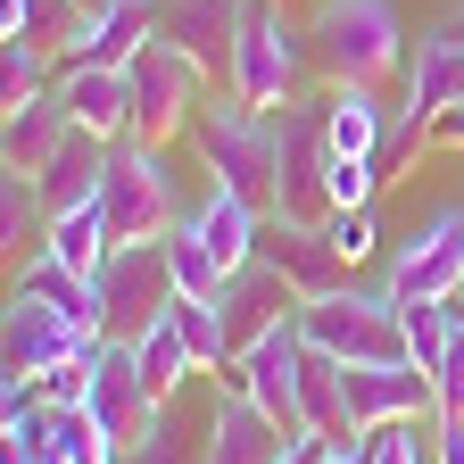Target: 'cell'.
<instances>
[{"label":"cell","mask_w":464,"mask_h":464,"mask_svg":"<svg viewBox=\"0 0 464 464\" xmlns=\"http://www.w3.org/2000/svg\"><path fill=\"white\" fill-rule=\"evenodd\" d=\"M67 100V116L100 141H133V67H58L50 83Z\"/></svg>","instance_id":"ac0fdd59"},{"label":"cell","mask_w":464,"mask_h":464,"mask_svg":"<svg viewBox=\"0 0 464 464\" xmlns=\"http://www.w3.org/2000/svg\"><path fill=\"white\" fill-rule=\"evenodd\" d=\"M183 290H174L166 241H116V257L100 266V332L108 340H141Z\"/></svg>","instance_id":"52a82bcc"},{"label":"cell","mask_w":464,"mask_h":464,"mask_svg":"<svg viewBox=\"0 0 464 464\" xmlns=\"http://www.w3.org/2000/svg\"><path fill=\"white\" fill-rule=\"evenodd\" d=\"M158 34L183 50L208 83H232V34H241V0H158Z\"/></svg>","instance_id":"5bb4252c"},{"label":"cell","mask_w":464,"mask_h":464,"mask_svg":"<svg viewBox=\"0 0 464 464\" xmlns=\"http://www.w3.org/2000/svg\"><path fill=\"white\" fill-rule=\"evenodd\" d=\"M299 406H307L315 440H357V423H348V365L324 357V348H307V365H299Z\"/></svg>","instance_id":"cb8c5ba5"},{"label":"cell","mask_w":464,"mask_h":464,"mask_svg":"<svg viewBox=\"0 0 464 464\" xmlns=\"http://www.w3.org/2000/svg\"><path fill=\"white\" fill-rule=\"evenodd\" d=\"M208 423H216V406H208V415H191L183 398H166L158 423H150V440L125 448V464H208Z\"/></svg>","instance_id":"484cf974"},{"label":"cell","mask_w":464,"mask_h":464,"mask_svg":"<svg viewBox=\"0 0 464 464\" xmlns=\"http://www.w3.org/2000/svg\"><path fill=\"white\" fill-rule=\"evenodd\" d=\"M108 332L75 324V315H58L50 299H34V290H9V315H0V373H17V382H42L50 365H67V357H92Z\"/></svg>","instance_id":"9c48e42d"},{"label":"cell","mask_w":464,"mask_h":464,"mask_svg":"<svg viewBox=\"0 0 464 464\" xmlns=\"http://www.w3.org/2000/svg\"><path fill=\"white\" fill-rule=\"evenodd\" d=\"M299 332L307 348L340 365H398L406 357V315H398V290H332V299H307L299 307Z\"/></svg>","instance_id":"5b68a950"},{"label":"cell","mask_w":464,"mask_h":464,"mask_svg":"<svg viewBox=\"0 0 464 464\" xmlns=\"http://www.w3.org/2000/svg\"><path fill=\"white\" fill-rule=\"evenodd\" d=\"M299 365H307V332H299V315L290 324H274L257 348H241L224 373H216V390H241V398H257L266 415L299 440L307 431V406H299Z\"/></svg>","instance_id":"30bf717a"},{"label":"cell","mask_w":464,"mask_h":464,"mask_svg":"<svg viewBox=\"0 0 464 464\" xmlns=\"http://www.w3.org/2000/svg\"><path fill=\"white\" fill-rule=\"evenodd\" d=\"M290 431L266 415L257 398L241 390H216V423H208V464H282Z\"/></svg>","instance_id":"d6986e66"},{"label":"cell","mask_w":464,"mask_h":464,"mask_svg":"<svg viewBox=\"0 0 464 464\" xmlns=\"http://www.w3.org/2000/svg\"><path fill=\"white\" fill-rule=\"evenodd\" d=\"M141 42H158V0H92V17L58 67H133Z\"/></svg>","instance_id":"e0dca14e"},{"label":"cell","mask_w":464,"mask_h":464,"mask_svg":"<svg viewBox=\"0 0 464 464\" xmlns=\"http://www.w3.org/2000/svg\"><path fill=\"white\" fill-rule=\"evenodd\" d=\"M166 266H174V290H183V299H224V266H216V249L199 241V224L183 216V224H174L166 232Z\"/></svg>","instance_id":"f1b7e54d"},{"label":"cell","mask_w":464,"mask_h":464,"mask_svg":"<svg viewBox=\"0 0 464 464\" xmlns=\"http://www.w3.org/2000/svg\"><path fill=\"white\" fill-rule=\"evenodd\" d=\"M216 315H224V340H232V357H241V348H257L274 324H290V315H299V290H290V274H282L274 257H249L241 274L224 282Z\"/></svg>","instance_id":"7c38bea8"},{"label":"cell","mask_w":464,"mask_h":464,"mask_svg":"<svg viewBox=\"0 0 464 464\" xmlns=\"http://www.w3.org/2000/svg\"><path fill=\"white\" fill-rule=\"evenodd\" d=\"M431 150H464V100H456L440 125H431Z\"/></svg>","instance_id":"d590c367"},{"label":"cell","mask_w":464,"mask_h":464,"mask_svg":"<svg viewBox=\"0 0 464 464\" xmlns=\"http://www.w3.org/2000/svg\"><path fill=\"white\" fill-rule=\"evenodd\" d=\"M58 75H50V50L42 42H0V108H17V100H34V92H50Z\"/></svg>","instance_id":"4dcf8cb0"},{"label":"cell","mask_w":464,"mask_h":464,"mask_svg":"<svg viewBox=\"0 0 464 464\" xmlns=\"http://www.w3.org/2000/svg\"><path fill=\"white\" fill-rule=\"evenodd\" d=\"M83 406L108 423V440H116V448H141V440H150L158 398H150V382H141L133 340H108V357H100V373H92V398H83Z\"/></svg>","instance_id":"9a60e30c"},{"label":"cell","mask_w":464,"mask_h":464,"mask_svg":"<svg viewBox=\"0 0 464 464\" xmlns=\"http://www.w3.org/2000/svg\"><path fill=\"white\" fill-rule=\"evenodd\" d=\"M100 216H108V241H166L183 224V191H174L158 141H116L108 183H100Z\"/></svg>","instance_id":"8992f818"},{"label":"cell","mask_w":464,"mask_h":464,"mask_svg":"<svg viewBox=\"0 0 464 464\" xmlns=\"http://www.w3.org/2000/svg\"><path fill=\"white\" fill-rule=\"evenodd\" d=\"M373 464H440V448H431V423H382V448H373Z\"/></svg>","instance_id":"d6a6232c"},{"label":"cell","mask_w":464,"mask_h":464,"mask_svg":"<svg viewBox=\"0 0 464 464\" xmlns=\"http://www.w3.org/2000/svg\"><path fill=\"white\" fill-rule=\"evenodd\" d=\"M307 50L324 83H365L382 92L390 75H406V25L390 0H315L307 9Z\"/></svg>","instance_id":"6da1fadb"},{"label":"cell","mask_w":464,"mask_h":464,"mask_svg":"<svg viewBox=\"0 0 464 464\" xmlns=\"http://www.w3.org/2000/svg\"><path fill=\"white\" fill-rule=\"evenodd\" d=\"M456 25H464V9H456Z\"/></svg>","instance_id":"74e56055"},{"label":"cell","mask_w":464,"mask_h":464,"mask_svg":"<svg viewBox=\"0 0 464 464\" xmlns=\"http://www.w3.org/2000/svg\"><path fill=\"white\" fill-rule=\"evenodd\" d=\"M42 249H50L58 266H75V274H92V282H100V266L116 257L100 199H83V208H67V216H50V224H42Z\"/></svg>","instance_id":"d4e9b609"},{"label":"cell","mask_w":464,"mask_h":464,"mask_svg":"<svg viewBox=\"0 0 464 464\" xmlns=\"http://www.w3.org/2000/svg\"><path fill=\"white\" fill-rule=\"evenodd\" d=\"M191 224H199V241L216 249V266H224V274H241V266L266 249V208H257V199H241V191H224V183H208V199L191 208Z\"/></svg>","instance_id":"44dd1931"},{"label":"cell","mask_w":464,"mask_h":464,"mask_svg":"<svg viewBox=\"0 0 464 464\" xmlns=\"http://www.w3.org/2000/svg\"><path fill=\"white\" fill-rule=\"evenodd\" d=\"M133 357H141V382H150V398L166 406V398H183V382L199 373V357H191V340H183V324H174V307L133 340Z\"/></svg>","instance_id":"4316f807"},{"label":"cell","mask_w":464,"mask_h":464,"mask_svg":"<svg viewBox=\"0 0 464 464\" xmlns=\"http://www.w3.org/2000/svg\"><path fill=\"white\" fill-rule=\"evenodd\" d=\"M108 158H116V141H100V133H67L50 150V166L34 174V191H42V208L50 216H67V208H83V199H100V183H108Z\"/></svg>","instance_id":"ffe728a7"},{"label":"cell","mask_w":464,"mask_h":464,"mask_svg":"<svg viewBox=\"0 0 464 464\" xmlns=\"http://www.w3.org/2000/svg\"><path fill=\"white\" fill-rule=\"evenodd\" d=\"M315 67V50H307V25H290L282 0H241V34H232V83L224 92H241L249 108H282V100H299V75Z\"/></svg>","instance_id":"277c9868"},{"label":"cell","mask_w":464,"mask_h":464,"mask_svg":"<svg viewBox=\"0 0 464 464\" xmlns=\"http://www.w3.org/2000/svg\"><path fill=\"white\" fill-rule=\"evenodd\" d=\"M464 100V25L448 17V25H431L423 42H415V58H406V125H423V141H431V125Z\"/></svg>","instance_id":"4fadbf2b"},{"label":"cell","mask_w":464,"mask_h":464,"mask_svg":"<svg viewBox=\"0 0 464 464\" xmlns=\"http://www.w3.org/2000/svg\"><path fill=\"white\" fill-rule=\"evenodd\" d=\"M431 448L440 464H464V415H431Z\"/></svg>","instance_id":"e575fe53"},{"label":"cell","mask_w":464,"mask_h":464,"mask_svg":"<svg viewBox=\"0 0 464 464\" xmlns=\"http://www.w3.org/2000/svg\"><path fill=\"white\" fill-rule=\"evenodd\" d=\"M324 232H332V249H340L348 266H365V257L382 249V224H373V208H340V216H332Z\"/></svg>","instance_id":"1f68e13d"},{"label":"cell","mask_w":464,"mask_h":464,"mask_svg":"<svg viewBox=\"0 0 464 464\" xmlns=\"http://www.w3.org/2000/svg\"><path fill=\"white\" fill-rule=\"evenodd\" d=\"M373 183H382V174L365 158H340L332 166V208H373Z\"/></svg>","instance_id":"836d02e7"},{"label":"cell","mask_w":464,"mask_h":464,"mask_svg":"<svg viewBox=\"0 0 464 464\" xmlns=\"http://www.w3.org/2000/svg\"><path fill=\"white\" fill-rule=\"evenodd\" d=\"M67 133H75L67 100H58V92H34V100L9 108V125H0V166H9V174H42L50 150L67 141Z\"/></svg>","instance_id":"7402d4cb"},{"label":"cell","mask_w":464,"mask_h":464,"mask_svg":"<svg viewBox=\"0 0 464 464\" xmlns=\"http://www.w3.org/2000/svg\"><path fill=\"white\" fill-rule=\"evenodd\" d=\"M332 133H324V100H282L274 108V208L282 224H332Z\"/></svg>","instance_id":"3957f363"},{"label":"cell","mask_w":464,"mask_h":464,"mask_svg":"<svg viewBox=\"0 0 464 464\" xmlns=\"http://www.w3.org/2000/svg\"><path fill=\"white\" fill-rule=\"evenodd\" d=\"M390 290L398 299H456L464 290V199L440 208L415 241L390 257Z\"/></svg>","instance_id":"8fae6325"},{"label":"cell","mask_w":464,"mask_h":464,"mask_svg":"<svg viewBox=\"0 0 464 464\" xmlns=\"http://www.w3.org/2000/svg\"><path fill=\"white\" fill-rule=\"evenodd\" d=\"M17 290H34V299H50L58 315H75V324H92V332H100V282H92V274H75V266H58L50 249H34V257H25Z\"/></svg>","instance_id":"83f0119b"},{"label":"cell","mask_w":464,"mask_h":464,"mask_svg":"<svg viewBox=\"0 0 464 464\" xmlns=\"http://www.w3.org/2000/svg\"><path fill=\"white\" fill-rule=\"evenodd\" d=\"M324 448H332V440H315V431H299V440H290V448H282V464H324Z\"/></svg>","instance_id":"8d00e7d4"},{"label":"cell","mask_w":464,"mask_h":464,"mask_svg":"<svg viewBox=\"0 0 464 464\" xmlns=\"http://www.w3.org/2000/svg\"><path fill=\"white\" fill-rule=\"evenodd\" d=\"M191 141L208 158V183L274 208V108H249L241 92H208L191 116Z\"/></svg>","instance_id":"7a4b0ae2"},{"label":"cell","mask_w":464,"mask_h":464,"mask_svg":"<svg viewBox=\"0 0 464 464\" xmlns=\"http://www.w3.org/2000/svg\"><path fill=\"white\" fill-rule=\"evenodd\" d=\"M257 257H274V266L290 274L299 307H307V299H332V290H348V257L332 249L324 224H282V216H266V249H257Z\"/></svg>","instance_id":"2e32d148"},{"label":"cell","mask_w":464,"mask_h":464,"mask_svg":"<svg viewBox=\"0 0 464 464\" xmlns=\"http://www.w3.org/2000/svg\"><path fill=\"white\" fill-rule=\"evenodd\" d=\"M199 100H208V75L191 67V58L174 50L166 34L141 42V58H133V141H158L166 150L174 133H191Z\"/></svg>","instance_id":"ba28073f"},{"label":"cell","mask_w":464,"mask_h":464,"mask_svg":"<svg viewBox=\"0 0 464 464\" xmlns=\"http://www.w3.org/2000/svg\"><path fill=\"white\" fill-rule=\"evenodd\" d=\"M324 133H332V158H373L382 133H390L382 92H365V83H332V92H324Z\"/></svg>","instance_id":"603a6c76"},{"label":"cell","mask_w":464,"mask_h":464,"mask_svg":"<svg viewBox=\"0 0 464 464\" xmlns=\"http://www.w3.org/2000/svg\"><path fill=\"white\" fill-rule=\"evenodd\" d=\"M398 315H406V357H415L423 373H440L448 332H456V307L448 299H398Z\"/></svg>","instance_id":"f546056e"}]
</instances>
